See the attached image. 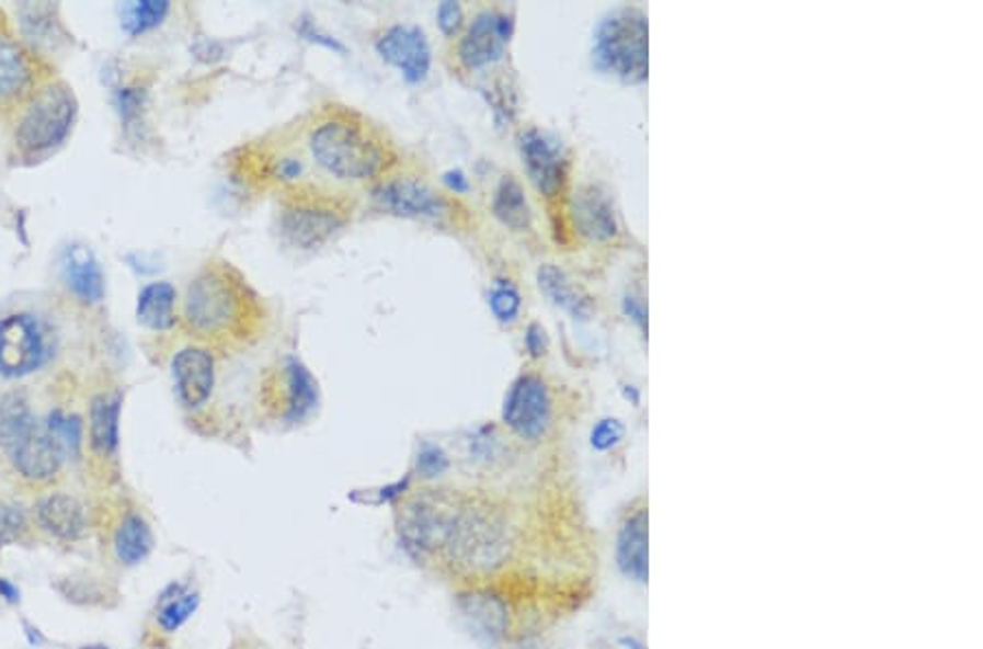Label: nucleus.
I'll use <instances>...</instances> for the list:
<instances>
[{"label": "nucleus", "mask_w": 983, "mask_h": 649, "mask_svg": "<svg viewBox=\"0 0 983 649\" xmlns=\"http://www.w3.org/2000/svg\"><path fill=\"white\" fill-rule=\"evenodd\" d=\"M516 551L518 527L503 508L457 494L453 527L439 558L457 571L490 576L507 567Z\"/></svg>", "instance_id": "obj_1"}, {"label": "nucleus", "mask_w": 983, "mask_h": 649, "mask_svg": "<svg viewBox=\"0 0 983 649\" xmlns=\"http://www.w3.org/2000/svg\"><path fill=\"white\" fill-rule=\"evenodd\" d=\"M313 162L339 182H369L393 162L391 145L363 118L350 112H332L309 132Z\"/></svg>", "instance_id": "obj_2"}, {"label": "nucleus", "mask_w": 983, "mask_h": 649, "mask_svg": "<svg viewBox=\"0 0 983 649\" xmlns=\"http://www.w3.org/2000/svg\"><path fill=\"white\" fill-rule=\"evenodd\" d=\"M259 318V298L226 263H208L186 287L184 320L197 337L245 339Z\"/></svg>", "instance_id": "obj_3"}, {"label": "nucleus", "mask_w": 983, "mask_h": 649, "mask_svg": "<svg viewBox=\"0 0 983 649\" xmlns=\"http://www.w3.org/2000/svg\"><path fill=\"white\" fill-rule=\"evenodd\" d=\"M0 453L11 470L33 486L50 483L66 462L46 422L33 413L22 391L0 398Z\"/></svg>", "instance_id": "obj_4"}, {"label": "nucleus", "mask_w": 983, "mask_h": 649, "mask_svg": "<svg viewBox=\"0 0 983 649\" xmlns=\"http://www.w3.org/2000/svg\"><path fill=\"white\" fill-rule=\"evenodd\" d=\"M648 15L639 7L608 11L593 35V64L626 83L648 81Z\"/></svg>", "instance_id": "obj_5"}, {"label": "nucleus", "mask_w": 983, "mask_h": 649, "mask_svg": "<svg viewBox=\"0 0 983 649\" xmlns=\"http://www.w3.org/2000/svg\"><path fill=\"white\" fill-rule=\"evenodd\" d=\"M77 96L66 81H46L22 103L13 143L20 156L37 158L57 149L72 132Z\"/></svg>", "instance_id": "obj_6"}, {"label": "nucleus", "mask_w": 983, "mask_h": 649, "mask_svg": "<svg viewBox=\"0 0 983 649\" xmlns=\"http://www.w3.org/2000/svg\"><path fill=\"white\" fill-rule=\"evenodd\" d=\"M53 352L48 326L33 314H11L0 320V374L20 378L44 367Z\"/></svg>", "instance_id": "obj_7"}, {"label": "nucleus", "mask_w": 983, "mask_h": 649, "mask_svg": "<svg viewBox=\"0 0 983 649\" xmlns=\"http://www.w3.org/2000/svg\"><path fill=\"white\" fill-rule=\"evenodd\" d=\"M345 213L322 195H296L281 210V235L298 250H318L343 226Z\"/></svg>", "instance_id": "obj_8"}, {"label": "nucleus", "mask_w": 983, "mask_h": 649, "mask_svg": "<svg viewBox=\"0 0 983 649\" xmlns=\"http://www.w3.org/2000/svg\"><path fill=\"white\" fill-rule=\"evenodd\" d=\"M505 426L523 442H540L553 424V398L549 385L538 374L518 376L503 402Z\"/></svg>", "instance_id": "obj_9"}, {"label": "nucleus", "mask_w": 983, "mask_h": 649, "mask_svg": "<svg viewBox=\"0 0 983 649\" xmlns=\"http://www.w3.org/2000/svg\"><path fill=\"white\" fill-rule=\"evenodd\" d=\"M372 200L380 210L404 219L444 221L455 213V204L446 195L409 178L378 182L372 189Z\"/></svg>", "instance_id": "obj_10"}, {"label": "nucleus", "mask_w": 983, "mask_h": 649, "mask_svg": "<svg viewBox=\"0 0 983 649\" xmlns=\"http://www.w3.org/2000/svg\"><path fill=\"white\" fill-rule=\"evenodd\" d=\"M615 565L619 573L637 584L650 582V510L645 501H635L621 516L615 536Z\"/></svg>", "instance_id": "obj_11"}, {"label": "nucleus", "mask_w": 983, "mask_h": 649, "mask_svg": "<svg viewBox=\"0 0 983 649\" xmlns=\"http://www.w3.org/2000/svg\"><path fill=\"white\" fill-rule=\"evenodd\" d=\"M33 527L57 543H81L92 530L90 512L81 499L70 492H48L33 503Z\"/></svg>", "instance_id": "obj_12"}, {"label": "nucleus", "mask_w": 983, "mask_h": 649, "mask_svg": "<svg viewBox=\"0 0 983 649\" xmlns=\"http://www.w3.org/2000/svg\"><path fill=\"white\" fill-rule=\"evenodd\" d=\"M514 33V18L501 11H481L468 24L461 42H459V61L479 70L503 59L507 42Z\"/></svg>", "instance_id": "obj_13"}, {"label": "nucleus", "mask_w": 983, "mask_h": 649, "mask_svg": "<svg viewBox=\"0 0 983 649\" xmlns=\"http://www.w3.org/2000/svg\"><path fill=\"white\" fill-rule=\"evenodd\" d=\"M376 53L396 66L407 83H422L431 70V44L415 24H393L376 37Z\"/></svg>", "instance_id": "obj_14"}, {"label": "nucleus", "mask_w": 983, "mask_h": 649, "mask_svg": "<svg viewBox=\"0 0 983 649\" xmlns=\"http://www.w3.org/2000/svg\"><path fill=\"white\" fill-rule=\"evenodd\" d=\"M523 164L534 186L553 197L560 193L567 178V153L558 138L540 129H527L518 138Z\"/></svg>", "instance_id": "obj_15"}, {"label": "nucleus", "mask_w": 983, "mask_h": 649, "mask_svg": "<svg viewBox=\"0 0 983 649\" xmlns=\"http://www.w3.org/2000/svg\"><path fill=\"white\" fill-rule=\"evenodd\" d=\"M37 83V59L9 31L0 29V107L22 105Z\"/></svg>", "instance_id": "obj_16"}, {"label": "nucleus", "mask_w": 983, "mask_h": 649, "mask_svg": "<svg viewBox=\"0 0 983 649\" xmlns=\"http://www.w3.org/2000/svg\"><path fill=\"white\" fill-rule=\"evenodd\" d=\"M178 398L186 409L204 407L215 389V356L210 350L188 345L175 352L171 361Z\"/></svg>", "instance_id": "obj_17"}, {"label": "nucleus", "mask_w": 983, "mask_h": 649, "mask_svg": "<svg viewBox=\"0 0 983 649\" xmlns=\"http://www.w3.org/2000/svg\"><path fill=\"white\" fill-rule=\"evenodd\" d=\"M276 387H281L278 389V402L283 405L281 418L287 424L305 422L320 405L318 380L298 356H287L283 361Z\"/></svg>", "instance_id": "obj_18"}, {"label": "nucleus", "mask_w": 983, "mask_h": 649, "mask_svg": "<svg viewBox=\"0 0 983 649\" xmlns=\"http://www.w3.org/2000/svg\"><path fill=\"white\" fill-rule=\"evenodd\" d=\"M459 606L479 641L485 646H499L507 639L512 615L505 597L496 593H470L461 595Z\"/></svg>", "instance_id": "obj_19"}, {"label": "nucleus", "mask_w": 983, "mask_h": 649, "mask_svg": "<svg viewBox=\"0 0 983 649\" xmlns=\"http://www.w3.org/2000/svg\"><path fill=\"white\" fill-rule=\"evenodd\" d=\"M571 215L580 235L593 241H608L619 235V221L610 197L599 186H582L571 202Z\"/></svg>", "instance_id": "obj_20"}, {"label": "nucleus", "mask_w": 983, "mask_h": 649, "mask_svg": "<svg viewBox=\"0 0 983 649\" xmlns=\"http://www.w3.org/2000/svg\"><path fill=\"white\" fill-rule=\"evenodd\" d=\"M110 549L125 569L147 562L156 549V536L147 519L136 510H125L110 530Z\"/></svg>", "instance_id": "obj_21"}, {"label": "nucleus", "mask_w": 983, "mask_h": 649, "mask_svg": "<svg viewBox=\"0 0 983 649\" xmlns=\"http://www.w3.org/2000/svg\"><path fill=\"white\" fill-rule=\"evenodd\" d=\"M61 276L77 300L85 305H96L103 300L105 276L90 248L68 246L61 259Z\"/></svg>", "instance_id": "obj_22"}, {"label": "nucleus", "mask_w": 983, "mask_h": 649, "mask_svg": "<svg viewBox=\"0 0 983 649\" xmlns=\"http://www.w3.org/2000/svg\"><path fill=\"white\" fill-rule=\"evenodd\" d=\"M121 407L123 396L118 391L99 394L90 402V446L103 459H112L118 453Z\"/></svg>", "instance_id": "obj_23"}, {"label": "nucleus", "mask_w": 983, "mask_h": 649, "mask_svg": "<svg viewBox=\"0 0 983 649\" xmlns=\"http://www.w3.org/2000/svg\"><path fill=\"white\" fill-rule=\"evenodd\" d=\"M538 287L540 292L564 314L575 320H588L593 305L591 298L556 265H542L538 270Z\"/></svg>", "instance_id": "obj_24"}, {"label": "nucleus", "mask_w": 983, "mask_h": 649, "mask_svg": "<svg viewBox=\"0 0 983 649\" xmlns=\"http://www.w3.org/2000/svg\"><path fill=\"white\" fill-rule=\"evenodd\" d=\"M175 303L178 292L171 283H149L138 294L136 318L149 330H171L175 326Z\"/></svg>", "instance_id": "obj_25"}, {"label": "nucleus", "mask_w": 983, "mask_h": 649, "mask_svg": "<svg viewBox=\"0 0 983 649\" xmlns=\"http://www.w3.org/2000/svg\"><path fill=\"white\" fill-rule=\"evenodd\" d=\"M492 210H494L496 219L503 226H507V228H512L516 232H523V230H527L531 226L529 202L525 197V191H523L521 182L514 180L512 175H505L499 182L494 200H492Z\"/></svg>", "instance_id": "obj_26"}, {"label": "nucleus", "mask_w": 983, "mask_h": 649, "mask_svg": "<svg viewBox=\"0 0 983 649\" xmlns=\"http://www.w3.org/2000/svg\"><path fill=\"white\" fill-rule=\"evenodd\" d=\"M199 593L197 591H188L182 584H171L164 595L160 597V606H158V628L167 635L178 633L199 608Z\"/></svg>", "instance_id": "obj_27"}, {"label": "nucleus", "mask_w": 983, "mask_h": 649, "mask_svg": "<svg viewBox=\"0 0 983 649\" xmlns=\"http://www.w3.org/2000/svg\"><path fill=\"white\" fill-rule=\"evenodd\" d=\"M169 11H171V4L167 0L129 2V4H123V9H121V24H123L125 33L140 35V33H147V31L160 26L164 22V18L169 15Z\"/></svg>", "instance_id": "obj_28"}, {"label": "nucleus", "mask_w": 983, "mask_h": 649, "mask_svg": "<svg viewBox=\"0 0 983 649\" xmlns=\"http://www.w3.org/2000/svg\"><path fill=\"white\" fill-rule=\"evenodd\" d=\"M33 530L31 512L22 503L0 497V551L28 540Z\"/></svg>", "instance_id": "obj_29"}, {"label": "nucleus", "mask_w": 983, "mask_h": 649, "mask_svg": "<svg viewBox=\"0 0 983 649\" xmlns=\"http://www.w3.org/2000/svg\"><path fill=\"white\" fill-rule=\"evenodd\" d=\"M46 429L50 431V435L55 437V442L59 444V448L64 451L66 459H79L81 455V442H83V424L81 418L75 413H66L61 409H53L46 418Z\"/></svg>", "instance_id": "obj_30"}, {"label": "nucleus", "mask_w": 983, "mask_h": 649, "mask_svg": "<svg viewBox=\"0 0 983 649\" xmlns=\"http://www.w3.org/2000/svg\"><path fill=\"white\" fill-rule=\"evenodd\" d=\"M55 589L61 593L64 600L77 604V606H103L107 589L101 587L94 578H66L55 584Z\"/></svg>", "instance_id": "obj_31"}, {"label": "nucleus", "mask_w": 983, "mask_h": 649, "mask_svg": "<svg viewBox=\"0 0 983 649\" xmlns=\"http://www.w3.org/2000/svg\"><path fill=\"white\" fill-rule=\"evenodd\" d=\"M488 305H490L492 316L501 324H514L521 316L523 300H521L518 289L510 281H496L488 296Z\"/></svg>", "instance_id": "obj_32"}, {"label": "nucleus", "mask_w": 983, "mask_h": 649, "mask_svg": "<svg viewBox=\"0 0 983 649\" xmlns=\"http://www.w3.org/2000/svg\"><path fill=\"white\" fill-rule=\"evenodd\" d=\"M448 468H450V459H448V455L444 453L442 446L431 444V442H424L420 446L418 457H415V472L422 479H426V481L437 479L444 472H448Z\"/></svg>", "instance_id": "obj_33"}, {"label": "nucleus", "mask_w": 983, "mask_h": 649, "mask_svg": "<svg viewBox=\"0 0 983 649\" xmlns=\"http://www.w3.org/2000/svg\"><path fill=\"white\" fill-rule=\"evenodd\" d=\"M626 424L619 418H602L591 431V446L597 453L615 451L626 440Z\"/></svg>", "instance_id": "obj_34"}, {"label": "nucleus", "mask_w": 983, "mask_h": 649, "mask_svg": "<svg viewBox=\"0 0 983 649\" xmlns=\"http://www.w3.org/2000/svg\"><path fill=\"white\" fill-rule=\"evenodd\" d=\"M464 24V9L455 0H446L437 7V26L446 37H453Z\"/></svg>", "instance_id": "obj_35"}, {"label": "nucleus", "mask_w": 983, "mask_h": 649, "mask_svg": "<svg viewBox=\"0 0 983 649\" xmlns=\"http://www.w3.org/2000/svg\"><path fill=\"white\" fill-rule=\"evenodd\" d=\"M142 103H145V92L138 88H121L116 94L118 112L127 125L138 118Z\"/></svg>", "instance_id": "obj_36"}, {"label": "nucleus", "mask_w": 983, "mask_h": 649, "mask_svg": "<svg viewBox=\"0 0 983 649\" xmlns=\"http://www.w3.org/2000/svg\"><path fill=\"white\" fill-rule=\"evenodd\" d=\"M296 29H298V33H300L302 37H307L309 42L322 44V46H327V48L334 50V53H345V46H343L336 37H332V35H328L324 31H320V26H318L313 20H309V18H302L300 24H298Z\"/></svg>", "instance_id": "obj_37"}, {"label": "nucleus", "mask_w": 983, "mask_h": 649, "mask_svg": "<svg viewBox=\"0 0 983 649\" xmlns=\"http://www.w3.org/2000/svg\"><path fill=\"white\" fill-rule=\"evenodd\" d=\"M525 348H527V352H529L534 358H542V356L547 354V350H549V337H547V330L540 324L527 326V332H525Z\"/></svg>", "instance_id": "obj_38"}, {"label": "nucleus", "mask_w": 983, "mask_h": 649, "mask_svg": "<svg viewBox=\"0 0 983 649\" xmlns=\"http://www.w3.org/2000/svg\"><path fill=\"white\" fill-rule=\"evenodd\" d=\"M624 314L628 316V320H632L643 332H648V307H645V303L641 298L626 296L624 298Z\"/></svg>", "instance_id": "obj_39"}, {"label": "nucleus", "mask_w": 983, "mask_h": 649, "mask_svg": "<svg viewBox=\"0 0 983 649\" xmlns=\"http://www.w3.org/2000/svg\"><path fill=\"white\" fill-rule=\"evenodd\" d=\"M305 175V162L300 158L287 156L278 162V178H283L285 182H298Z\"/></svg>", "instance_id": "obj_40"}, {"label": "nucleus", "mask_w": 983, "mask_h": 649, "mask_svg": "<svg viewBox=\"0 0 983 649\" xmlns=\"http://www.w3.org/2000/svg\"><path fill=\"white\" fill-rule=\"evenodd\" d=\"M444 184H446L453 193H468V191H470V182H468L466 173L459 171V169L444 173Z\"/></svg>", "instance_id": "obj_41"}, {"label": "nucleus", "mask_w": 983, "mask_h": 649, "mask_svg": "<svg viewBox=\"0 0 983 649\" xmlns=\"http://www.w3.org/2000/svg\"><path fill=\"white\" fill-rule=\"evenodd\" d=\"M0 597H2L7 604H18V602H20V591H18V587L11 584L9 580L0 578Z\"/></svg>", "instance_id": "obj_42"}, {"label": "nucleus", "mask_w": 983, "mask_h": 649, "mask_svg": "<svg viewBox=\"0 0 983 649\" xmlns=\"http://www.w3.org/2000/svg\"><path fill=\"white\" fill-rule=\"evenodd\" d=\"M619 644H621V648L624 649H648L645 648V644H643L639 637H635V635H626V637H621Z\"/></svg>", "instance_id": "obj_43"}, {"label": "nucleus", "mask_w": 983, "mask_h": 649, "mask_svg": "<svg viewBox=\"0 0 983 649\" xmlns=\"http://www.w3.org/2000/svg\"><path fill=\"white\" fill-rule=\"evenodd\" d=\"M624 394H626V398L630 400L632 398V402H635V407H639V402H641V394H639V389L637 387H632V385H628L626 389H624Z\"/></svg>", "instance_id": "obj_44"}]
</instances>
